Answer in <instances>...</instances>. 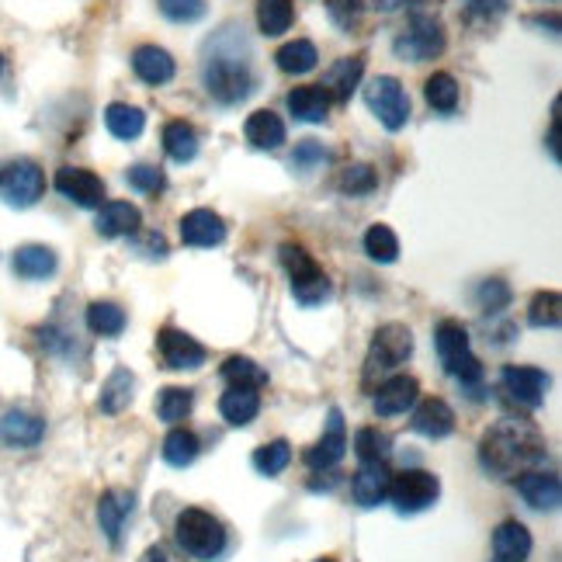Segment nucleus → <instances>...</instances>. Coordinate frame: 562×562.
I'll use <instances>...</instances> for the list:
<instances>
[{
  "instance_id": "nucleus-1",
  "label": "nucleus",
  "mask_w": 562,
  "mask_h": 562,
  "mask_svg": "<svg viewBox=\"0 0 562 562\" xmlns=\"http://www.w3.org/2000/svg\"><path fill=\"white\" fill-rule=\"evenodd\" d=\"M201 87L219 105H240L254 94V63L251 42L243 39L240 28H222L216 39L205 42L201 56Z\"/></svg>"
},
{
  "instance_id": "nucleus-2",
  "label": "nucleus",
  "mask_w": 562,
  "mask_h": 562,
  "mask_svg": "<svg viewBox=\"0 0 562 562\" xmlns=\"http://www.w3.org/2000/svg\"><path fill=\"white\" fill-rule=\"evenodd\" d=\"M549 459V444L541 430L528 420H497L479 441V462L497 479H517Z\"/></svg>"
},
{
  "instance_id": "nucleus-3",
  "label": "nucleus",
  "mask_w": 562,
  "mask_h": 562,
  "mask_svg": "<svg viewBox=\"0 0 562 562\" xmlns=\"http://www.w3.org/2000/svg\"><path fill=\"white\" fill-rule=\"evenodd\" d=\"M174 532H178V546L198 562H216L227 552V528L209 511L184 508L174 521Z\"/></svg>"
},
{
  "instance_id": "nucleus-4",
  "label": "nucleus",
  "mask_w": 562,
  "mask_h": 562,
  "mask_svg": "<svg viewBox=\"0 0 562 562\" xmlns=\"http://www.w3.org/2000/svg\"><path fill=\"white\" fill-rule=\"evenodd\" d=\"M435 347L444 371L459 379L462 386H476L482 379V362L473 354V341H468V330L459 320H441L435 330Z\"/></svg>"
},
{
  "instance_id": "nucleus-5",
  "label": "nucleus",
  "mask_w": 562,
  "mask_h": 562,
  "mask_svg": "<svg viewBox=\"0 0 562 562\" xmlns=\"http://www.w3.org/2000/svg\"><path fill=\"white\" fill-rule=\"evenodd\" d=\"M281 268L289 271V281H292V295L298 298L303 306H320L330 298V278L323 274V268L316 265L313 254H306L298 243H281Z\"/></svg>"
},
{
  "instance_id": "nucleus-6",
  "label": "nucleus",
  "mask_w": 562,
  "mask_h": 562,
  "mask_svg": "<svg viewBox=\"0 0 562 562\" xmlns=\"http://www.w3.org/2000/svg\"><path fill=\"white\" fill-rule=\"evenodd\" d=\"M414 354V333L403 323H386L375 330L368 358H365V382H375V375H389Z\"/></svg>"
},
{
  "instance_id": "nucleus-7",
  "label": "nucleus",
  "mask_w": 562,
  "mask_h": 562,
  "mask_svg": "<svg viewBox=\"0 0 562 562\" xmlns=\"http://www.w3.org/2000/svg\"><path fill=\"white\" fill-rule=\"evenodd\" d=\"M42 192H46V174L35 160L17 157L0 167V201L11 205V209H32L42 198Z\"/></svg>"
},
{
  "instance_id": "nucleus-8",
  "label": "nucleus",
  "mask_w": 562,
  "mask_h": 562,
  "mask_svg": "<svg viewBox=\"0 0 562 562\" xmlns=\"http://www.w3.org/2000/svg\"><path fill=\"white\" fill-rule=\"evenodd\" d=\"M441 497V482L427 468H406L389 479V500L400 514H420Z\"/></svg>"
},
{
  "instance_id": "nucleus-9",
  "label": "nucleus",
  "mask_w": 562,
  "mask_h": 562,
  "mask_svg": "<svg viewBox=\"0 0 562 562\" xmlns=\"http://www.w3.org/2000/svg\"><path fill=\"white\" fill-rule=\"evenodd\" d=\"M365 101L371 108V115L379 119L389 133H400L410 122V94L396 77H375L365 87Z\"/></svg>"
},
{
  "instance_id": "nucleus-10",
  "label": "nucleus",
  "mask_w": 562,
  "mask_h": 562,
  "mask_svg": "<svg viewBox=\"0 0 562 562\" xmlns=\"http://www.w3.org/2000/svg\"><path fill=\"white\" fill-rule=\"evenodd\" d=\"M392 52L400 56V60L406 63H424V60H435V56L444 52V32L438 25V17L430 14H414V22H410V28L400 35L396 42H392Z\"/></svg>"
},
{
  "instance_id": "nucleus-11",
  "label": "nucleus",
  "mask_w": 562,
  "mask_h": 562,
  "mask_svg": "<svg viewBox=\"0 0 562 562\" xmlns=\"http://www.w3.org/2000/svg\"><path fill=\"white\" fill-rule=\"evenodd\" d=\"M500 389L508 392V396L524 406V410H538L546 403V392H549V375L541 368H532V365H508L500 371Z\"/></svg>"
},
{
  "instance_id": "nucleus-12",
  "label": "nucleus",
  "mask_w": 562,
  "mask_h": 562,
  "mask_svg": "<svg viewBox=\"0 0 562 562\" xmlns=\"http://www.w3.org/2000/svg\"><path fill=\"white\" fill-rule=\"evenodd\" d=\"M157 351H160V362L163 368H171V371H195L205 365V347L195 341L192 333H184V330H174V327H163L160 337H157Z\"/></svg>"
},
{
  "instance_id": "nucleus-13",
  "label": "nucleus",
  "mask_w": 562,
  "mask_h": 562,
  "mask_svg": "<svg viewBox=\"0 0 562 562\" xmlns=\"http://www.w3.org/2000/svg\"><path fill=\"white\" fill-rule=\"evenodd\" d=\"M56 192L77 209H98L105 201V181L94 171H84V167H60L56 171Z\"/></svg>"
},
{
  "instance_id": "nucleus-14",
  "label": "nucleus",
  "mask_w": 562,
  "mask_h": 562,
  "mask_svg": "<svg viewBox=\"0 0 562 562\" xmlns=\"http://www.w3.org/2000/svg\"><path fill=\"white\" fill-rule=\"evenodd\" d=\"M347 455V430H344V414L341 410H330V417H327V430H323V438L316 441L309 452H306V465L309 468H333L337 462H341Z\"/></svg>"
},
{
  "instance_id": "nucleus-15",
  "label": "nucleus",
  "mask_w": 562,
  "mask_h": 562,
  "mask_svg": "<svg viewBox=\"0 0 562 562\" xmlns=\"http://www.w3.org/2000/svg\"><path fill=\"white\" fill-rule=\"evenodd\" d=\"M133 511H136V497L129 493V490H108V493H101V500H98V524H101L105 538H108L115 549L122 546L125 521L133 517Z\"/></svg>"
},
{
  "instance_id": "nucleus-16",
  "label": "nucleus",
  "mask_w": 562,
  "mask_h": 562,
  "mask_svg": "<svg viewBox=\"0 0 562 562\" xmlns=\"http://www.w3.org/2000/svg\"><path fill=\"white\" fill-rule=\"evenodd\" d=\"M181 240L187 247H219L227 240V222L212 209H192L181 216Z\"/></svg>"
},
{
  "instance_id": "nucleus-17",
  "label": "nucleus",
  "mask_w": 562,
  "mask_h": 562,
  "mask_svg": "<svg viewBox=\"0 0 562 562\" xmlns=\"http://www.w3.org/2000/svg\"><path fill=\"white\" fill-rule=\"evenodd\" d=\"M143 227V212L133 201H101L98 205V219H94V230L105 240H119V236H133Z\"/></svg>"
},
{
  "instance_id": "nucleus-18",
  "label": "nucleus",
  "mask_w": 562,
  "mask_h": 562,
  "mask_svg": "<svg viewBox=\"0 0 562 562\" xmlns=\"http://www.w3.org/2000/svg\"><path fill=\"white\" fill-rule=\"evenodd\" d=\"M417 396H420L417 379H410V375H392V379H386L379 389H375V414L400 417L417 403Z\"/></svg>"
},
{
  "instance_id": "nucleus-19",
  "label": "nucleus",
  "mask_w": 562,
  "mask_h": 562,
  "mask_svg": "<svg viewBox=\"0 0 562 562\" xmlns=\"http://www.w3.org/2000/svg\"><path fill=\"white\" fill-rule=\"evenodd\" d=\"M517 482V493L524 497V503L535 511H555L559 500H562V486L555 473H546V468H532L514 479Z\"/></svg>"
},
{
  "instance_id": "nucleus-20",
  "label": "nucleus",
  "mask_w": 562,
  "mask_h": 562,
  "mask_svg": "<svg viewBox=\"0 0 562 562\" xmlns=\"http://www.w3.org/2000/svg\"><path fill=\"white\" fill-rule=\"evenodd\" d=\"M46 438V420L28 414V410H8L0 417V444L8 448H35Z\"/></svg>"
},
{
  "instance_id": "nucleus-21",
  "label": "nucleus",
  "mask_w": 562,
  "mask_h": 562,
  "mask_svg": "<svg viewBox=\"0 0 562 562\" xmlns=\"http://www.w3.org/2000/svg\"><path fill=\"white\" fill-rule=\"evenodd\" d=\"M389 479H392V473L382 462L362 465L358 473H354V479H351L354 503H358V508H379V503L389 497Z\"/></svg>"
},
{
  "instance_id": "nucleus-22",
  "label": "nucleus",
  "mask_w": 562,
  "mask_h": 562,
  "mask_svg": "<svg viewBox=\"0 0 562 562\" xmlns=\"http://www.w3.org/2000/svg\"><path fill=\"white\" fill-rule=\"evenodd\" d=\"M362 73H365V56H344V60H337L327 77H323V90L330 94V101H351V94L362 87Z\"/></svg>"
},
{
  "instance_id": "nucleus-23",
  "label": "nucleus",
  "mask_w": 562,
  "mask_h": 562,
  "mask_svg": "<svg viewBox=\"0 0 562 562\" xmlns=\"http://www.w3.org/2000/svg\"><path fill=\"white\" fill-rule=\"evenodd\" d=\"M133 70H136V77L149 87H163V84H171L174 81V56L160 49V46H139L133 52Z\"/></svg>"
},
{
  "instance_id": "nucleus-24",
  "label": "nucleus",
  "mask_w": 562,
  "mask_h": 562,
  "mask_svg": "<svg viewBox=\"0 0 562 562\" xmlns=\"http://www.w3.org/2000/svg\"><path fill=\"white\" fill-rule=\"evenodd\" d=\"M60 268V257L46 243H25V247L14 251V274L25 281H46Z\"/></svg>"
},
{
  "instance_id": "nucleus-25",
  "label": "nucleus",
  "mask_w": 562,
  "mask_h": 562,
  "mask_svg": "<svg viewBox=\"0 0 562 562\" xmlns=\"http://www.w3.org/2000/svg\"><path fill=\"white\" fill-rule=\"evenodd\" d=\"M410 427L417 430V435L424 438H448L455 430V410L448 406L444 400H424L417 410H414V420H410Z\"/></svg>"
},
{
  "instance_id": "nucleus-26",
  "label": "nucleus",
  "mask_w": 562,
  "mask_h": 562,
  "mask_svg": "<svg viewBox=\"0 0 562 562\" xmlns=\"http://www.w3.org/2000/svg\"><path fill=\"white\" fill-rule=\"evenodd\" d=\"M493 555L497 562H528L532 555V532L521 521H503L493 532Z\"/></svg>"
},
{
  "instance_id": "nucleus-27",
  "label": "nucleus",
  "mask_w": 562,
  "mask_h": 562,
  "mask_svg": "<svg viewBox=\"0 0 562 562\" xmlns=\"http://www.w3.org/2000/svg\"><path fill=\"white\" fill-rule=\"evenodd\" d=\"M219 414L230 427H247L251 420H257L260 414V396L257 389H247V386H230V392H222L219 400Z\"/></svg>"
},
{
  "instance_id": "nucleus-28",
  "label": "nucleus",
  "mask_w": 562,
  "mask_h": 562,
  "mask_svg": "<svg viewBox=\"0 0 562 562\" xmlns=\"http://www.w3.org/2000/svg\"><path fill=\"white\" fill-rule=\"evenodd\" d=\"M289 111L298 122H309V125H320L330 115V94L320 84H309V87H295L289 94Z\"/></svg>"
},
{
  "instance_id": "nucleus-29",
  "label": "nucleus",
  "mask_w": 562,
  "mask_h": 562,
  "mask_svg": "<svg viewBox=\"0 0 562 562\" xmlns=\"http://www.w3.org/2000/svg\"><path fill=\"white\" fill-rule=\"evenodd\" d=\"M243 136L257 149H278L285 143V122H281L271 108H260L247 119V125H243Z\"/></svg>"
},
{
  "instance_id": "nucleus-30",
  "label": "nucleus",
  "mask_w": 562,
  "mask_h": 562,
  "mask_svg": "<svg viewBox=\"0 0 562 562\" xmlns=\"http://www.w3.org/2000/svg\"><path fill=\"white\" fill-rule=\"evenodd\" d=\"M105 125H108V133L122 139V143H133L143 136V129H146V111L136 108V105H108L105 108Z\"/></svg>"
},
{
  "instance_id": "nucleus-31",
  "label": "nucleus",
  "mask_w": 562,
  "mask_h": 562,
  "mask_svg": "<svg viewBox=\"0 0 562 562\" xmlns=\"http://www.w3.org/2000/svg\"><path fill=\"white\" fill-rule=\"evenodd\" d=\"M133 389H136V375L129 371V368H115L105 379V386H101V400H98V406H101V414H122V410L133 403Z\"/></svg>"
},
{
  "instance_id": "nucleus-32",
  "label": "nucleus",
  "mask_w": 562,
  "mask_h": 562,
  "mask_svg": "<svg viewBox=\"0 0 562 562\" xmlns=\"http://www.w3.org/2000/svg\"><path fill=\"white\" fill-rule=\"evenodd\" d=\"M274 63L281 73H289V77H306V73L316 70V63H320V52H316V46L309 39H295L274 52Z\"/></svg>"
},
{
  "instance_id": "nucleus-33",
  "label": "nucleus",
  "mask_w": 562,
  "mask_h": 562,
  "mask_svg": "<svg viewBox=\"0 0 562 562\" xmlns=\"http://www.w3.org/2000/svg\"><path fill=\"white\" fill-rule=\"evenodd\" d=\"M163 149L174 163H192L198 157V133L187 122L163 125Z\"/></svg>"
},
{
  "instance_id": "nucleus-34",
  "label": "nucleus",
  "mask_w": 562,
  "mask_h": 562,
  "mask_svg": "<svg viewBox=\"0 0 562 562\" xmlns=\"http://www.w3.org/2000/svg\"><path fill=\"white\" fill-rule=\"evenodd\" d=\"M424 98L427 105L438 111V115H452V111L459 108V81L452 77V73H430L427 84H424Z\"/></svg>"
},
{
  "instance_id": "nucleus-35",
  "label": "nucleus",
  "mask_w": 562,
  "mask_h": 562,
  "mask_svg": "<svg viewBox=\"0 0 562 562\" xmlns=\"http://www.w3.org/2000/svg\"><path fill=\"white\" fill-rule=\"evenodd\" d=\"M295 22L292 0H257V25L260 32L274 39V35H285Z\"/></svg>"
},
{
  "instance_id": "nucleus-36",
  "label": "nucleus",
  "mask_w": 562,
  "mask_h": 562,
  "mask_svg": "<svg viewBox=\"0 0 562 562\" xmlns=\"http://www.w3.org/2000/svg\"><path fill=\"white\" fill-rule=\"evenodd\" d=\"M129 323V316L119 303H90L87 306V330L98 337H119Z\"/></svg>"
},
{
  "instance_id": "nucleus-37",
  "label": "nucleus",
  "mask_w": 562,
  "mask_h": 562,
  "mask_svg": "<svg viewBox=\"0 0 562 562\" xmlns=\"http://www.w3.org/2000/svg\"><path fill=\"white\" fill-rule=\"evenodd\" d=\"M192 406H195V392L192 389L167 386V389H160V396H157V417L163 424H181L187 414H192Z\"/></svg>"
},
{
  "instance_id": "nucleus-38",
  "label": "nucleus",
  "mask_w": 562,
  "mask_h": 562,
  "mask_svg": "<svg viewBox=\"0 0 562 562\" xmlns=\"http://www.w3.org/2000/svg\"><path fill=\"white\" fill-rule=\"evenodd\" d=\"M198 438L192 435L187 427H174L171 435L163 438V462L167 465H174V468H184V465H192L198 459Z\"/></svg>"
},
{
  "instance_id": "nucleus-39",
  "label": "nucleus",
  "mask_w": 562,
  "mask_h": 562,
  "mask_svg": "<svg viewBox=\"0 0 562 562\" xmlns=\"http://www.w3.org/2000/svg\"><path fill=\"white\" fill-rule=\"evenodd\" d=\"M365 254L375 260V265H392L400 257V240L392 233L386 222H375L365 233Z\"/></svg>"
},
{
  "instance_id": "nucleus-40",
  "label": "nucleus",
  "mask_w": 562,
  "mask_h": 562,
  "mask_svg": "<svg viewBox=\"0 0 562 562\" xmlns=\"http://www.w3.org/2000/svg\"><path fill=\"white\" fill-rule=\"evenodd\" d=\"M222 379L230 386H247V389H260L268 386V371L260 368L257 362L243 358V354H233V358L222 362Z\"/></svg>"
},
{
  "instance_id": "nucleus-41",
  "label": "nucleus",
  "mask_w": 562,
  "mask_h": 562,
  "mask_svg": "<svg viewBox=\"0 0 562 562\" xmlns=\"http://www.w3.org/2000/svg\"><path fill=\"white\" fill-rule=\"evenodd\" d=\"M289 462H292V444L281 438L254 452V468L260 476H281L289 468Z\"/></svg>"
},
{
  "instance_id": "nucleus-42",
  "label": "nucleus",
  "mask_w": 562,
  "mask_h": 562,
  "mask_svg": "<svg viewBox=\"0 0 562 562\" xmlns=\"http://www.w3.org/2000/svg\"><path fill=\"white\" fill-rule=\"evenodd\" d=\"M562 320V298L559 292H538L528 306V323L538 330H552Z\"/></svg>"
},
{
  "instance_id": "nucleus-43",
  "label": "nucleus",
  "mask_w": 562,
  "mask_h": 562,
  "mask_svg": "<svg viewBox=\"0 0 562 562\" xmlns=\"http://www.w3.org/2000/svg\"><path fill=\"white\" fill-rule=\"evenodd\" d=\"M389 438L382 435L379 427H362L358 435H354V455L362 459V465H371V462H386L389 455Z\"/></svg>"
},
{
  "instance_id": "nucleus-44",
  "label": "nucleus",
  "mask_w": 562,
  "mask_h": 562,
  "mask_svg": "<svg viewBox=\"0 0 562 562\" xmlns=\"http://www.w3.org/2000/svg\"><path fill=\"white\" fill-rule=\"evenodd\" d=\"M341 192L344 195H371L375 187H379V174H375V167L368 163H351L341 171Z\"/></svg>"
},
{
  "instance_id": "nucleus-45",
  "label": "nucleus",
  "mask_w": 562,
  "mask_h": 562,
  "mask_svg": "<svg viewBox=\"0 0 562 562\" xmlns=\"http://www.w3.org/2000/svg\"><path fill=\"white\" fill-rule=\"evenodd\" d=\"M476 306L482 313H503L511 306V285L503 278H486L476 289Z\"/></svg>"
},
{
  "instance_id": "nucleus-46",
  "label": "nucleus",
  "mask_w": 562,
  "mask_h": 562,
  "mask_svg": "<svg viewBox=\"0 0 562 562\" xmlns=\"http://www.w3.org/2000/svg\"><path fill=\"white\" fill-rule=\"evenodd\" d=\"M157 8L163 17H171L178 25H192V22H201L209 4L205 0H157Z\"/></svg>"
},
{
  "instance_id": "nucleus-47",
  "label": "nucleus",
  "mask_w": 562,
  "mask_h": 562,
  "mask_svg": "<svg viewBox=\"0 0 562 562\" xmlns=\"http://www.w3.org/2000/svg\"><path fill=\"white\" fill-rule=\"evenodd\" d=\"M125 181H129V187H136V192H143V195H157V192H163V187H167L163 171H160V167H154V163L129 167Z\"/></svg>"
},
{
  "instance_id": "nucleus-48",
  "label": "nucleus",
  "mask_w": 562,
  "mask_h": 562,
  "mask_svg": "<svg viewBox=\"0 0 562 562\" xmlns=\"http://www.w3.org/2000/svg\"><path fill=\"white\" fill-rule=\"evenodd\" d=\"M327 14L341 32H351L362 17V0H327Z\"/></svg>"
},
{
  "instance_id": "nucleus-49",
  "label": "nucleus",
  "mask_w": 562,
  "mask_h": 562,
  "mask_svg": "<svg viewBox=\"0 0 562 562\" xmlns=\"http://www.w3.org/2000/svg\"><path fill=\"white\" fill-rule=\"evenodd\" d=\"M323 160H327V149L316 139L298 143L295 154H292V167H298V171H313V167H320Z\"/></svg>"
},
{
  "instance_id": "nucleus-50",
  "label": "nucleus",
  "mask_w": 562,
  "mask_h": 562,
  "mask_svg": "<svg viewBox=\"0 0 562 562\" xmlns=\"http://www.w3.org/2000/svg\"><path fill=\"white\" fill-rule=\"evenodd\" d=\"M559 111H562V101L552 105V129H549V154H552L555 163L562 160V149H559Z\"/></svg>"
},
{
  "instance_id": "nucleus-51",
  "label": "nucleus",
  "mask_w": 562,
  "mask_h": 562,
  "mask_svg": "<svg viewBox=\"0 0 562 562\" xmlns=\"http://www.w3.org/2000/svg\"><path fill=\"white\" fill-rule=\"evenodd\" d=\"M500 11H503V0H473V4H468V14H473V17H479V14L493 17Z\"/></svg>"
},
{
  "instance_id": "nucleus-52",
  "label": "nucleus",
  "mask_w": 562,
  "mask_h": 562,
  "mask_svg": "<svg viewBox=\"0 0 562 562\" xmlns=\"http://www.w3.org/2000/svg\"><path fill=\"white\" fill-rule=\"evenodd\" d=\"M139 562H174V559H171V552H167L163 546H154V549H146V552H143V559H139Z\"/></svg>"
},
{
  "instance_id": "nucleus-53",
  "label": "nucleus",
  "mask_w": 562,
  "mask_h": 562,
  "mask_svg": "<svg viewBox=\"0 0 562 562\" xmlns=\"http://www.w3.org/2000/svg\"><path fill=\"white\" fill-rule=\"evenodd\" d=\"M532 25L549 28V35H559V17H532Z\"/></svg>"
},
{
  "instance_id": "nucleus-54",
  "label": "nucleus",
  "mask_w": 562,
  "mask_h": 562,
  "mask_svg": "<svg viewBox=\"0 0 562 562\" xmlns=\"http://www.w3.org/2000/svg\"><path fill=\"white\" fill-rule=\"evenodd\" d=\"M375 8H382V11H396V8H403L406 0H371Z\"/></svg>"
},
{
  "instance_id": "nucleus-55",
  "label": "nucleus",
  "mask_w": 562,
  "mask_h": 562,
  "mask_svg": "<svg viewBox=\"0 0 562 562\" xmlns=\"http://www.w3.org/2000/svg\"><path fill=\"white\" fill-rule=\"evenodd\" d=\"M0 73H4V56H0Z\"/></svg>"
},
{
  "instance_id": "nucleus-56",
  "label": "nucleus",
  "mask_w": 562,
  "mask_h": 562,
  "mask_svg": "<svg viewBox=\"0 0 562 562\" xmlns=\"http://www.w3.org/2000/svg\"><path fill=\"white\" fill-rule=\"evenodd\" d=\"M316 562H333V559H316Z\"/></svg>"
},
{
  "instance_id": "nucleus-57",
  "label": "nucleus",
  "mask_w": 562,
  "mask_h": 562,
  "mask_svg": "<svg viewBox=\"0 0 562 562\" xmlns=\"http://www.w3.org/2000/svg\"><path fill=\"white\" fill-rule=\"evenodd\" d=\"M549 4H552V0H549Z\"/></svg>"
}]
</instances>
